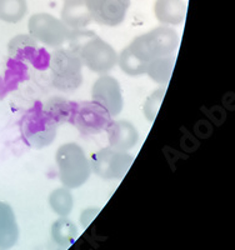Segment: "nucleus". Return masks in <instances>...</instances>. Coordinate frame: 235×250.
Instances as JSON below:
<instances>
[{"label": "nucleus", "instance_id": "obj_1", "mask_svg": "<svg viewBox=\"0 0 235 250\" xmlns=\"http://www.w3.org/2000/svg\"><path fill=\"white\" fill-rule=\"evenodd\" d=\"M62 184L68 189H77L90 178L91 169L84 149L77 143L62 145L55 154Z\"/></svg>", "mask_w": 235, "mask_h": 250}, {"label": "nucleus", "instance_id": "obj_2", "mask_svg": "<svg viewBox=\"0 0 235 250\" xmlns=\"http://www.w3.org/2000/svg\"><path fill=\"white\" fill-rule=\"evenodd\" d=\"M179 45V35L169 26H158L145 34L139 35L130 43L129 49L143 62L173 54Z\"/></svg>", "mask_w": 235, "mask_h": 250}, {"label": "nucleus", "instance_id": "obj_3", "mask_svg": "<svg viewBox=\"0 0 235 250\" xmlns=\"http://www.w3.org/2000/svg\"><path fill=\"white\" fill-rule=\"evenodd\" d=\"M83 62L77 51L58 49L50 58L53 85L60 91L70 93L77 90L83 83Z\"/></svg>", "mask_w": 235, "mask_h": 250}, {"label": "nucleus", "instance_id": "obj_4", "mask_svg": "<svg viewBox=\"0 0 235 250\" xmlns=\"http://www.w3.org/2000/svg\"><path fill=\"white\" fill-rule=\"evenodd\" d=\"M58 124L43 106H35L20 122V131L26 144L33 149L46 148L57 137Z\"/></svg>", "mask_w": 235, "mask_h": 250}, {"label": "nucleus", "instance_id": "obj_5", "mask_svg": "<svg viewBox=\"0 0 235 250\" xmlns=\"http://www.w3.org/2000/svg\"><path fill=\"white\" fill-rule=\"evenodd\" d=\"M28 28L30 37L49 48H59L74 34V30L64 25L62 20L46 13L31 15Z\"/></svg>", "mask_w": 235, "mask_h": 250}, {"label": "nucleus", "instance_id": "obj_6", "mask_svg": "<svg viewBox=\"0 0 235 250\" xmlns=\"http://www.w3.org/2000/svg\"><path fill=\"white\" fill-rule=\"evenodd\" d=\"M83 65L94 73L105 74L118 64V54L113 46L91 33L90 38L78 51Z\"/></svg>", "mask_w": 235, "mask_h": 250}, {"label": "nucleus", "instance_id": "obj_7", "mask_svg": "<svg viewBox=\"0 0 235 250\" xmlns=\"http://www.w3.org/2000/svg\"><path fill=\"white\" fill-rule=\"evenodd\" d=\"M134 162V156L127 151H120L108 146L94 153L89 159L91 171L99 178L111 180L119 179L129 170Z\"/></svg>", "mask_w": 235, "mask_h": 250}, {"label": "nucleus", "instance_id": "obj_8", "mask_svg": "<svg viewBox=\"0 0 235 250\" xmlns=\"http://www.w3.org/2000/svg\"><path fill=\"white\" fill-rule=\"evenodd\" d=\"M111 115L108 110L95 102L75 103L71 122L84 135H93L107 130L111 124Z\"/></svg>", "mask_w": 235, "mask_h": 250}, {"label": "nucleus", "instance_id": "obj_9", "mask_svg": "<svg viewBox=\"0 0 235 250\" xmlns=\"http://www.w3.org/2000/svg\"><path fill=\"white\" fill-rule=\"evenodd\" d=\"M91 98L93 102L107 109L111 117H116L122 113L124 100L120 84L115 78L110 75L98 78L91 88Z\"/></svg>", "mask_w": 235, "mask_h": 250}, {"label": "nucleus", "instance_id": "obj_10", "mask_svg": "<svg viewBox=\"0 0 235 250\" xmlns=\"http://www.w3.org/2000/svg\"><path fill=\"white\" fill-rule=\"evenodd\" d=\"M91 19L105 26H118L123 23L130 6V0H85Z\"/></svg>", "mask_w": 235, "mask_h": 250}, {"label": "nucleus", "instance_id": "obj_11", "mask_svg": "<svg viewBox=\"0 0 235 250\" xmlns=\"http://www.w3.org/2000/svg\"><path fill=\"white\" fill-rule=\"evenodd\" d=\"M107 131H108L109 144L111 148L116 149V150H130L138 143V130L130 122H127V120L111 122Z\"/></svg>", "mask_w": 235, "mask_h": 250}, {"label": "nucleus", "instance_id": "obj_12", "mask_svg": "<svg viewBox=\"0 0 235 250\" xmlns=\"http://www.w3.org/2000/svg\"><path fill=\"white\" fill-rule=\"evenodd\" d=\"M85 0H65L62 9V21L70 30H82L91 21Z\"/></svg>", "mask_w": 235, "mask_h": 250}, {"label": "nucleus", "instance_id": "obj_13", "mask_svg": "<svg viewBox=\"0 0 235 250\" xmlns=\"http://www.w3.org/2000/svg\"><path fill=\"white\" fill-rule=\"evenodd\" d=\"M187 5L183 0H156L154 14L163 25H180L185 19Z\"/></svg>", "mask_w": 235, "mask_h": 250}, {"label": "nucleus", "instance_id": "obj_14", "mask_svg": "<svg viewBox=\"0 0 235 250\" xmlns=\"http://www.w3.org/2000/svg\"><path fill=\"white\" fill-rule=\"evenodd\" d=\"M19 238V228L17 224L13 208L8 203L0 202V249H10Z\"/></svg>", "mask_w": 235, "mask_h": 250}, {"label": "nucleus", "instance_id": "obj_15", "mask_svg": "<svg viewBox=\"0 0 235 250\" xmlns=\"http://www.w3.org/2000/svg\"><path fill=\"white\" fill-rule=\"evenodd\" d=\"M174 62H175V57L173 54L155 58V59L148 62L147 74L150 77L151 80L160 85H167L171 78Z\"/></svg>", "mask_w": 235, "mask_h": 250}, {"label": "nucleus", "instance_id": "obj_16", "mask_svg": "<svg viewBox=\"0 0 235 250\" xmlns=\"http://www.w3.org/2000/svg\"><path fill=\"white\" fill-rule=\"evenodd\" d=\"M44 111L50 115L58 124L65 122H71L74 109H75V103L68 102L62 98H51L43 106Z\"/></svg>", "mask_w": 235, "mask_h": 250}, {"label": "nucleus", "instance_id": "obj_17", "mask_svg": "<svg viewBox=\"0 0 235 250\" xmlns=\"http://www.w3.org/2000/svg\"><path fill=\"white\" fill-rule=\"evenodd\" d=\"M51 235L54 242L62 247H68L78 236L77 225L71 222L66 216H62L53 224L51 228Z\"/></svg>", "mask_w": 235, "mask_h": 250}, {"label": "nucleus", "instance_id": "obj_18", "mask_svg": "<svg viewBox=\"0 0 235 250\" xmlns=\"http://www.w3.org/2000/svg\"><path fill=\"white\" fill-rule=\"evenodd\" d=\"M118 64L120 69L129 77H140L147 74L148 62H143L135 54H133L129 46L123 49L122 53L118 55Z\"/></svg>", "mask_w": 235, "mask_h": 250}, {"label": "nucleus", "instance_id": "obj_19", "mask_svg": "<svg viewBox=\"0 0 235 250\" xmlns=\"http://www.w3.org/2000/svg\"><path fill=\"white\" fill-rule=\"evenodd\" d=\"M28 13L26 0H0V20L6 23H19Z\"/></svg>", "mask_w": 235, "mask_h": 250}, {"label": "nucleus", "instance_id": "obj_20", "mask_svg": "<svg viewBox=\"0 0 235 250\" xmlns=\"http://www.w3.org/2000/svg\"><path fill=\"white\" fill-rule=\"evenodd\" d=\"M49 204L51 209L60 216H68L73 209V195L70 193V189L68 188H59L51 191L49 196Z\"/></svg>", "mask_w": 235, "mask_h": 250}, {"label": "nucleus", "instance_id": "obj_21", "mask_svg": "<svg viewBox=\"0 0 235 250\" xmlns=\"http://www.w3.org/2000/svg\"><path fill=\"white\" fill-rule=\"evenodd\" d=\"M37 40L30 35H19L9 43V54L17 59H26L37 50Z\"/></svg>", "mask_w": 235, "mask_h": 250}, {"label": "nucleus", "instance_id": "obj_22", "mask_svg": "<svg viewBox=\"0 0 235 250\" xmlns=\"http://www.w3.org/2000/svg\"><path fill=\"white\" fill-rule=\"evenodd\" d=\"M164 94L165 88L158 89V90L154 91L150 97L148 98L147 102H145L144 115L149 122H154V119H155L156 115H158L160 104H162L163 99H164Z\"/></svg>", "mask_w": 235, "mask_h": 250}]
</instances>
